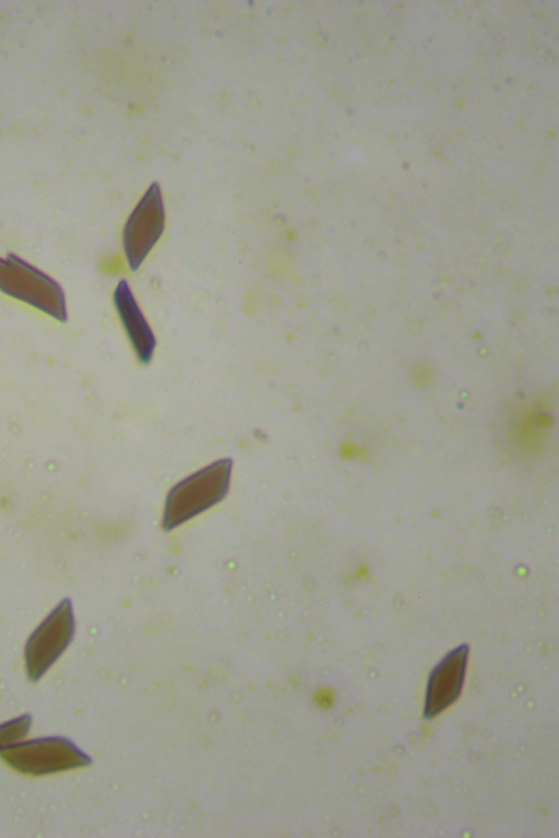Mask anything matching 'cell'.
<instances>
[{"mask_svg":"<svg viewBox=\"0 0 559 838\" xmlns=\"http://www.w3.org/2000/svg\"><path fill=\"white\" fill-rule=\"evenodd\" d=\"M231 467V459H218L174 486L166 498L163 529L169 531L219 503L228 492Z\"/></svg>","mask_w":559,"mask_h":838,"instance_id":"obj_1","label":"cell"},{"mask_svg":"<svg viewBox=\"0 0 559 838\" xmlns=\"http://www.w3.org/2000/svg\"><path fill=\"white\" fill-rule=\"evenodd\" d=\"M0 291L61 323L68 320L66 295L59 283L13 253L0 258Z\"/></svg>","mask_w":559,"mask_h":838,"instance_id":"obj_2","label":"cell"},{"mask_svg":"<svg viewBox=\"0 0 559 838\" xmlns=\"http://www.w3.org/2000/svg\"><path fill=\"white\" fill-rule=\"evenodd\" d=\"M0 755L15 769L29 775L58 773L88 763L86 755L61 738L17 742L1 750Z\"/></svg>","mask_w":559,"mask_h":838,"instance_id":"obj_3","label":"cell"},{"mask_svg":"<svg viewBox=\"0 0 559 838\" xmlns=\"http://www.w3.org/2000/svg\"><path fill=\"white\" fill-rule=\"evenodd\" d=\"M74 633L71 601L62 600L31 635L25 662L32 681L38 680L67 648Z\"/></svg>","mask_w":559,"mask_h":838,"instance_id":"obj_4","label":"cell"},{"mask_svg":"<svg viewBox=\"0 0 559 838\" xmlns=\"http://www.w3.org/2000/svg\"><path fill=\"white\" fill-rule=\"evenodd\" d=\"M165 210L159 185L151 184L130 214L122 234L123 251L132 271H136L160 238Z\"/></svg>","mask_w":559,"mask_h":838,"instance_id":"obj_5","label":"cell"},{"mask_svg":"<svg viewBox=\"0 0 559 838\" xmlns=\"http://www.w3.org/2000/svg\"><path fill=\"white\" fill-rule=\"evenodd\" d=\"M467 661V647L448 654L428 680L425 717L430 718L449 707L460 695Z\"/></svg>","mask_w":559,"mask_h":838,"instance_id":"obj_6","label":"cell"},{"mask_svg":"<svg viewBox=\"0 0 559 838\" xmlns=\"http://www.w3.org/2000/svg\"><path fill=\"white\" fill-rule=\"evenodd\" d=\"M114 304L138 359L143 364L150 363L156 348V338L124 279L115 288Z\"/></svg>","mask_w":559,"mask_h":838,"instance_id":"obj_7","label":"cell"},{"mask_svg":"<svg viewBox=\"0 0 559 838\" xmlns=\"http://www.w3.org/2000/svg\"><path fill=\"white\" fill-rule=\"evenodd\" d=\"M29 728V718H21L0 726V751L22 739Z\"/></svg>","mask_w":559,"mask_h":838,"instance_id":"obj_8","label":"cell"}]
</instances>
